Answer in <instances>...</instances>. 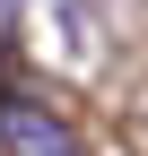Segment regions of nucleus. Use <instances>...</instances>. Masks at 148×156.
I'll return each mask as SVG.
<instances>
[{"mask_svg": "<svg viewBox=\"0 0 148 156\" xmlns=\"http://www.w3.org/2000/svg\"><path fill=\"white\" fill-rule=\"evenodd\" d=\"M0 156H87V139H79L52 104L9 95V104H0Z\"/></svg>", "mask_w": 148, "mask_h": 156, "instance_id": "1", "label": "nucleus"}, {"mask_svg": "<svg viewBox=\"0 0 148 156\" xmlns=\"http://www.w3.org/2000/svg\"><path fill=\"white\" fill-rule=\"evenodd\" d=\"M9 17H17V0H0V35H9Z\"/></svg>", "mask_w": 148, "mask_h": 156, "instance_id": "2", "label": "nucleus"}, {"mask_svg": "<svg viewBox=\"0 0 148 156\" xmlns=\"http://www.w3.org/2000/svg\"><path fill=\"white\" fill-rule=\"evenodd\" d=\"M9 95H17V87H9V78H0V104H9Z\"/></svg>", "mask_w": 148, "mask_h": 156, "instance_id": "3", "label": "nucleus"}]
</instances>
